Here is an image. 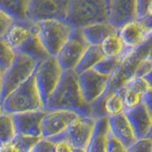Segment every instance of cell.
Masks as SVG:
<instances>
[{"instance_id":"12","label":"cell","mask_w":152,"mask_h":152,"mask_svg":"<svg viewBox=\"0 0 152 152\" xmlns=\"http://www.w3.org/2000/svg\"><path fill=\"white\" fill-rule=\"evenodd\" d=\"M77 116V113L69 110L47 111L42 122V137L52 139L63 134Z\"/></svg>"},{"instance_id":"26","label":"cell","mask_w":152,"mask_h":152,"mask_svg":"<svg viewBox=\"0 0 152 152\" xmlns=\"http://www.w3.org/2000/svg\"><path fill=\"white\" fill-rule=\"evenodd\" d=\"M42 138L16 137L13 142L0 147V152H31Z\"/></svg>"},{"instance_id":"25","label":"cell","mask_w":152,"mask_h":152,"mask_svg":"<svg viewBox=\"0 0 152 152\" xmlns=\"http://www.w3.org/2000/svg\"><path fill=\"white\" fill-rule=\"evenodd\" d=\"M104 53L100 46H90L88 50L83 56L82 60L75 69V72L78 75L84 73L86 71L93 69L96 65L104 58Z\"/></svg>"},{"instance_id":"23","label":"cell","mask_w":152,"mask_h":152,"mask_svg":"<svg viewBox=\"0 0 152 152\" xmlns=\"http://www.w3.org/2000/svg\"><path fill=\"white\" fill-rule=\"evenodd\" d=\"M17 137L15 123L12 114L3 112L0 114V147L5 146Z\"/></svg>"},{"instance_id":"9","label":"cell","mask_w":152,"mask_h":152,"mask_svg":"<svg viewBox=\"0 0 152 152\" xmlns=\"http://www.w3.org/2000/svg\"><path fill=\"white\" fill-rule=\"evenodd\" d=\"M89 47L90 44L86 38L83 30L74 28L69 40L56 56L64 71L75 70Z\"/></svg>"},{"instance_id":"43","label":"cell","mask_w":152,"mask_h":152,"mask_svg":"<svg viewBox=\"0 0 152 152\" xmlns=\"http://www.w3.org/2000/svg\"><path fill=\"white\" fill-rule=\"evenodd\" d=\"M4 111H3V107H2V104L1 103H0V114H1V113H3Z\"/></svg>"},{"instance_id":"17","label":"cell","mask_w":152,"mask_h":152,"mask_svg":"<svg viewBox=\"0 0 152 152\" xmlns=\"http://www.w3.org/2000/svg\"><path fill=\"white\" fill-rule=\"evenodd\" d=\"M126 114L136 133L138 140L149 136L152 127V112L145 103L131 110L126 111Z\"/></svg>"},{"instance_id":"4","label":"cell","mask_w":152,"mask_h":152,"mask_svg":"<svg viewBox=\"0 0 152 152\" xmlns=\"http://www.w3.org/2000/svg\"><path fill=\"white\" fill-rule=\"evenodd\" d=\"M35 73L4 100L2 103L4 112L13 115L24 112L45 110L44 103L36 85Z\"/></svg>"},{"instance_id":"34","label":"cell","mask_w":152,"mask_h":152,"mask_svg":"<svg viewBox=\"0 0 152 152\" xmlns=\"http://www.w3.org/2000/svg\"><path fill=\"white\" fill-rule=\"evenodd\" d=\"M14 22V19L11 17L8 13L0 10V38L4 37L5 34L11 28L12 23Z\"/></svg>"},{"instance_id":"10","label":"cell","mask_w":152,"mask_h":152,"mask_svg":"<svg viewBox=\"0 0 152 152\" xmlns=\"http://www.w3.org/2000/svg\"><path fill=\"white\" fill-rule=\"evenodd\" d=\"M96 121V119L92 116L78 115L70 124L68 129L63 134L57 137L65 138L77 148L87 150V147L93 134Z\"/></svg>"},{"instance_id":"29","label":"cell","mask_w":152,"mask_h":152,"mask_svg":"<svg viewBox=\"0 0 152 152\" xmlns=\"http://www.w3.org/2000/svg\"><path fill=\"white\" fill-rule=\"evenodd\" d=\"M121 60L122 57H104L96 65L94 69L102 75L111 77V75L115 72V70L120 65Z\"/></svg>"},{"instance_id":"21","label":"cell","mask_w":152,"mask_h":152,"mask_svg":"<svg viewBox=\"0 0 152 152\" xmlns=\"http://www.w3.org/2000/svg\"><path fill=\"white\" fill-rule=\"evenodd\" d=\"M118 31V28L113 26L109 21L97 23L83 28L84 34L90 46H101L102 43L109 35Z\"/></svg>"},{"instance_id":"18","label":"cell","mask_w":152,"mask_h":152,"mask_svg":"<svg viewBox=\"0 0 152 152\" xmlns=\"http://www.w3.org/2000/svg\"><path fill=\"white\" fill-rule=\"evenodd\" d=\"M119 34L125 43L126 50H131L144 44L151 33L145 30L139 19H136L124 25L119 30Z\"/></svg>"},{"instance_id":"3","label":"cell","mask_w":152,"mask_h":152,"mask_svg":"<svg viewBox=\"0 0 152 152\" xmlns=\"http://www.w3.org/2000/svg\"><path fill=\"white\" fill-rule=\"evenodd\" d=\"M109 21V5L107 0H71L66 22L73 28H83Z\"/></svg>"},{"instance_id":"6","label":"cell","mask_w":152,"mask_h":152,"mask_svg":"<svg viewBox=\"0 0 152 152\" xmlns=\"http://www.w3.org/2000/svg\"><path fill=\"white\" fill-rule=\"evenodd\" d=\"M38 34L43 46L50 56L56 57L69 40L74 28L62 20L38 22Z\"/></svg>"},{"instance_id":"11","label":"cell","mask_w":152,"mask_h":152,"mask_svg":"<svg viewBox=\"0 0 152 152\" xmlns=\"http://www.w3.org/2000/svg\"><path fill=\"white\" fill-rule=\"evenodd\" d=\"M110 77L102 75L94 69L79 74V83L83 96L88 104H91L107 92Z\"/></svg>"},{"instance_id":"32","label":"cell","mask_w":152,"mask_h":152,"mask_svg":"<svg viewBox=\"0 0 152 152\" xmlns=\"http://www.w3.org/2000/svg\"><path fill=\"white\" fill-rule=\"evenodd\" d=\"M124 88H132V89L136 90V91H139V92H141L142 94H145L147 92V90L149 89L148 85H147V83L145 82V80L142 77H134V78H132L131 80L128 81Z\"/></svg>"},{"instance_id":"14","label":"cell","mask_w":152,"mask_h":152,"mask_svg":"<svg viewBox=\"0 0 152 152\" xmlns=\"http://www.w3.org/2000/svg\"><path fill=\"white\" fill-rule=\"evenodd\" d=\"M47 110L13 114L17 137L43 138L42 122Z\"/></svg>"},{"instance_id":"5","label":"cell","mask_w":152,"mask_h":152,"mask_svg":"<svg viewBox=\"0 0 152 152\" xmlns=\"http://www.w3.org/2000/svg\"><path fill=\"white\" fill-rule=\"evenodd\" d=\"M42 62L25 53H17L15 61L3 75V89L0 103L36 72Z\"/></svg>"},{"instance_id":"35","label":"cell","mask_w":152,"mask_h":152,"mask_svg":"<svg viewBox=\"0 0 152 152\" xmlns=\"http://www.w3.org/2000/svg\"><path fill=\"white\" fill-rule=\"evenodd\" d=\"M31 152H54V142L50 139L42 138Z\"/></svg>"},{"instance_id":"30","label":"cell","mask_w":152,"mask_h":152,"mask_svg":"<svg viewBox=\"0 0 152 152\" xmlns=\"http://www.w3.org/2000/svg\"><path fill=\"white\" fill-rule=\"evenodd\" d=\"M54 142V152H87L85 149H80L75 147L69 141L65 138H53L50 139Z\"/></svg>"},{"instance_id":"13","label":"cell","mask_w":152,"mask_h":152,"mask_svg":"<svg viewBox=\"0 0 152 152\" xmlns=\"http://www.w3.org/2000/svg\"><path fill=\"white\" fill-rule=\"evenodd\" d=\"M91 116L96 120L104 117H114L126 112L121 90L104 94L103 96L90 104Z\"/></svg>"},{"instance_id":"27","label":"cell","mask_w":152,"mask_h":152,"mask_svg":"<svg viewBox=\"0 0 152 152\" xmlns=\"http://www.w3.org/2000/svg\"><path fill=\"white\" fill-rule=\"evenodd\" d=\"M17 53L8 44L4 37L0 38V70L3 74L12 66Z\"/></svg>"},{"instance_id":"40","label":"cell","mask_w":152,"mask_h":152,"mask_svg":"<svg viewBox=\"0 0 152 152\" xmlns=\"http://www.w3.org/2000/svg\"><path fill=\"white\" fill-rule=\"evenodd\" d=\"M3 72L0 70V97L2 94V89H3Z\"/></svg>"},{"instance_id":"36","label":"cell","mask_w":152,"mask_h":152,"mask_svg":"<svg viewBox=\"0 0 152 152\" xmlns=\"http://www.w3.org/2000/svg\"><path fill=\"white\" fill-rule=\"evenodd\" d=\"M152 0H137V12L138 19L145 17L148 12V7Z\"/></svg>"},{"instance_id":"39","label":"cell","mask_w":152,"mask_h":152,"mask_svg":"<svg viewBox=\"0 0 152 152\" xmlns=\"http://www.w3.org/2000/svg\"><path fill=\"white\" fill-rule=\"evenodd\" d=\"M142 78L145 80V82L147 83V85H148L149 88H152V69Z\"/></svg>"},{"instance_id":"37","label":"cell","mask_w":152,"mask_h":152,"mask_svg":"<svg viewBox=\"0 0 152 152\" xmlns=\"http://www.w3.org/2000/svg\"><path fill=\"white\" fill-rule=\"evenodd\" d=\"M152 69V61L147 59L142 64L139 70H138L136 77H145V76Z\"/></svg>"},{"instance_id":"2","label":"cell","mask_w":152,"mask_h":152,"mask_svg":"<svg viewBox=\"0 0 152 152\" xmlns=\"http://www.w3.org/2000/svg\"><path fill=\"white\" fill-rule=\"evenodd\" d=\"M151 49L152 33L144 44L134 50H127L125 55L122 57L120 65L115 70V72L111 75L106 93L121 90L128 81L136 77L142 64L148 59Z\"/></svg>"},{"instance_id":"41","label":"cell","mask_w":152,"mask_h":152,"mask_svg":"<svg viewBox=\"0 0 152 152\" xmlns=\"http://www.w3.org/2000/svg\"><path fill=\"white\" fill-rule=\"evenodd\" d=\"M147 14H149V15L152 16V1H151L149 7H148V12H147Z\"/></svg>"},{"instance_id":"31","label":"cell","mask_w":152,"mask_h":152,"mask_svg":"<svg viewBox=\"0 0 152 152\" xmlns=\"http://www.w3.org/2000/svg\"><path fill=\"white\" fill-rule=\"evenodd\" d=\"M129 152H152V137L139 139L129 147Z\"/></svg>"},{"instance_id":"16","label":"cell","mask_w":152,"mask_h":152,"mask_svg":"<svg viewBox=\"0 0 152 152\" xmlns=\"http://www.w3.org/2000/svg\"><path fill=\"white\" fill-rule=\"evenodd\" d=\"M138 19L137 0H111L109 5V22L118 30Z\"/></svg>"},{"instance_id":"8","label":"cell","mask_w":152,"mask_h":152,"mask_svg":"<svg viewBox=\"0 0 152 152\" xmlns=\"http://www.w3.org/2000/svg\"><path fill=\"white\" fill-rule=\"evenodd\" d=\"M71 0H31L27 19L38 23L47 20L66 21Z\"/></svg>"},{"instance_id":"22","label":"cell","mask_w":152,"mask_h":152,"mask_svg":"<svg viewBox=\"0 0 152 152\" xmlns=\"http://www.w3.org/2000/svg\"><path fill=\"white\" fill-rule=\"evenodd\" d=\"M31 0H0V10L14 20L27 19L28 10Z\"/></svg>"},{"instance_id":"15","label":"cell","mask_w":152,"mask_h":152,"mask_svg":"<svg viewBox=\"0 0 152 152\" xmlns=\"http://www.w3.org/2000/svg\"><path fill=\"white\" fill-rule=\"evenodd\" d=\"M38 31L37 23L31 22L28 19L25 20H14L11 28L4 36L15 52H19L22 47L31 39V36Z\"/></svg>"},{"instance_id":"19","label":"cell","mask_w":152,"mask_h":152,"mask_svg":"<svg viewBox=\"0 0 152 152\" xmlns=\"http://www.w3.org/2000/svg\"><path fill=\"white\" fill-rule=\"evenodd\" d=\"M109 126L112 134L127 147H130L138 141L137 135L126 112L109 118Z\"/></svg>"},{"instance_id":"45","label":"cell","mask_w":152,"mask_h":152,"mask_svg":"<svg viewBox=\"0 0 152 152\" xmlns=\"http://www.w3.org/2000/svg\"><path fill=\"white\" fill-rule=\"evenodd\" d=\"M107 1L108 5H110V3H111V0H107Z\"/></svg>"},{"instance_id":"42","label":"cell","mask_w":152,"mask_h":152,"mask_svg":"<svg viewBox=\"0 0 152 152\" xmlns=\"http://www.w3.org/2000/svg\"><path fill=\"white\" fill-rule=\"evenodd\" d=\"M148 59H149L150 61H152V49H151V50H150V53H149V56H148Z\"/></svg>"},{"instance_id":"1","label":"cell","mask_w":152,"mask_h":152,"mask_svg":"<svg viewBox=\"0 0 152 152\" xmlns=\"http://www.w3.org/2000/svg\"><path fill=\"white\" fill-rule=\"evenodd\" d=\"M47 111L69 110L78 115L91 116V107L83 96L79 75L75 70H66L59 86L46 106Z\"/></svg>"},{"instance_id":"20","label":"cell","mask_w":152,"mask_h":152,"mask_svg":"<svg viewBox=\"0 0 152 152\" xmlns=\"http://www.w3.org/2000/svg\"><path fill=\"white\" fill-rule=\"evenodd\" d=\"M110 136L109 118L104 117L96 121V125L87 147V152H107V146Z\"/></svg>"},{"instance_id":"28","label":"cell","mask_w":152,"mask_h":152,"mask_svg":"<svg viewBox=\"0 0 152 152\" xmlns=\"http://www.w3.org/2000/svg\"><path fill=\"white\" fill-rule=\"evenodd\" d=\"M124 104H125L126 111L131 110V109L139 107L141 104L144 103L145 94H142L139 91L129 88H124L121 89Z\"/></svg>"},{"instance_id":"7","label":"cell","mask_w":152,"mask_h":152,"mask_svg":"<svg viewBox=\"0 0 152 152\" xmlns=\"http://www.w3.org/2000/svg\"><path fill=\"white\" fill-rule=\"evenodd\" d=\"M64 72L65 71L57 58L52 56L43 61L38 66L35 73V80L42 101L44 103L45 110L50 98L59 86Z\"/></svg>"},{"instance_id":"33","label":"cell","mask_w":152,"mask_h":152,"mask_svg":"<svg viewBox=\"0 0 152 152\" xmlns=\"http://www.w3.org/2000/svg\"><path fill=\"white\" fill-rule=\"evenodd\" d=\"M107 152H129V147H127L120 140H118L110 131Z\"/></svg>"},{"instance_id":"38","label":"cell","mask_w":152,"mask_h":152,"mask_svg":"<svg viewBox=\"0 0 152 152\" xmlns=\"http://www.w3.org/2000/svg\"><path fill=\"white\" fill-rule=\"evenodd\" d=\"M144 103L146 104V107L150 109L152 112V88H149L147 90V92L145 94L144 97Z\"/></svg>"},{"instance_id":"44","label":"cell","mask_w":152,"mask_h":152,"mask_svg":"<svg viewBox=\"0 0 152 152\" xmlns=\"http://www.w3.org/2000/svg\"><path fill=\"white\" fill-rule=\"evenodd\" d=\"M149 137H152V127H151V130H150V133H149Z\"/></svg>"},{"instance_id":"24","label":"cell","mask_w":152,"mask_h":152,"mask_svg":"<svg viewBox=\"0 0 152 152\" xmlns=\"http://www.w3.org/2000/svg\"><path fill=\"white\" fill-rule=\"evenodd\" d=\"M100 47L106 57H123L127 51L119 31L109 35Z\"/></svg>"}]
</instances>
